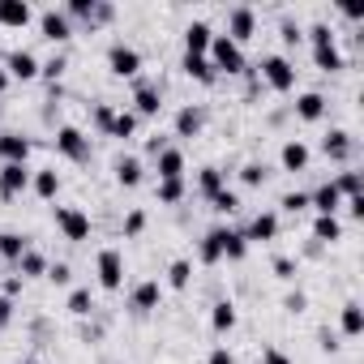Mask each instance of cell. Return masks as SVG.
<instances>
[{
	"instance_id": "1",
	"label": "cell",
	"mask_w": 364,
	"mask_h": 364,
	"mask_svg": "<svg viewBox=\"0 0 364 364\" xmlns=\"http://www.w3.org/2000/svg\"><path fill=\"white\" fill-rule=\"evenodd\" d=\"M206 60L215 65V73H228V77H236V73H245V69H249V65H245V48H236L228 35H215V39H210Z\"/></svg>"
},
{
	"instance_id": "2",
	"label": "cell",
	"mask_w": 364,
	"mask_h": 364,
	"mask_svg": "<svg viewBox=\"0 0 364 364\" xmlns=\"http://www.w3.org/2000/svg\"><path fill=\"white\" fill-rule=\"evenodd\" d=\"M262 82L274 90V95H287V90H296V65L287 60V56H279V52H270V56H262Z\"/></svg>"
},
{
	"instance_id": "3",
	"label": "cell",
	"mask_w": 364,
	"mask_h": 364,
	"mask_svg": "<svg viewBox=\"0 0 364 364\" xmlns=\"http://www.w3.org/2000/svg\"><path fill=\"white\" fill-rule=\"evenodd\" d=\"M107 69H112V77H137V73H141V52H137L133 43L116 39V43L107 48Z\"/></svg>"
},
{
	"instance_id": "4",
	"label": "cell",
	"mask_w": 364,
	"mask_h": 364,
	"mask_svg": "<svg viewBox=\"0 0 364 364\" xmlns=\"http://www.w3.org/2000/svg\"><path fill=\"white\" fill-rule=\"evenodd\" d=\"M56 228H60V236L73 240V245L90 240V215H86L82 206H56Z\"/></svg>"
},
{
	"instance_id": "5",
	"label": "cell",
	"mask_w": 364,
	"mask_h": 364,
	"mask_svg": "<svg viewBox=\"0 0 364 364\" xmlns=\"http://www.w3.org/2000/svg\"><path fill=\"white\" fill-rule=\"evenodd\" d=\"M95 270H99V287L103 291H120L124 287V253L120 249H99Z\"/></svg>"
},
{
	"instance_id": "6",
	"label": "cell",
	"mask_w": 364,
	"mask_h": 364,
	"mask_svg": "<svg viewBox=\"0 0 364 364\" xmlns=\"http://www.w3.org/2000/svg\"><path fill=\"white\" fill-rule=\"evenodd\" d=\"M31 189V167L26 163H0V202H14Z\"/></svg>"
},
{
	"instance_id": "7",
	"label": "cell",
	"mask_w": 364,
	"mask_h": 364,
	"mask_svg": "<svg viewBox=\"0 0 364 364\" xmlns=\"http://www.w3.org/2000/svg\"><path fill=\"white\" fill-rule=\"evenodd\" d=\"M56 150H60L69 163H86V159H90V137H86L82 129H73V124H60V129H56Z\"/></svg>"
},
{
	"instance_id": "8",
	"label": "cell",
	"mask_w": 364,
	"mask_h": 364,
	"mask_svg": "<svg viewBox=\"0 0 364 364\" xmlns=\"http://www.w3.org/2000/svg\"><path fill=\"white\" fill-rule=\"evenodd\" d=\"M223 35H228L236 48H245V43L257 35V14H253L249 5H236V9L228 14V31H223Z\"/></svg>"
},
{
	"instance_id": "9",
	"label": "cell",
	"mask_w": 364,
	"mask_h": 364,
	"mask_svg": "<svg viewBox=\"0 0 364 364\" xmlns=\"http://www.w3.org/2000/svg\"><path fill=\"white\" fill-rule=\"evenodd\" d=\"M137 86H133V116L141 120V116H159V107H163V90L154 86V82H141V77H133Z\"/></svg>"
},
{
	"instance_id": "10",
	"label": "cell",
	"mask_w": 364,
	"mask_h": 364,
	"mask_svg": "<svg viewBox=\"0 0 364 364\" xmlns=\"http://www.w3.org/2000/svg\"><path fill=\"white\" fill-rule=\"evenodd\" d=\"M39 31H43V39H52V43H69V39H73V22L65 18V9H43V14H39Z\"/></svg>"
},
{
	"instance_id": "11",
	"label": "cell",
	"mask_w": 364,
	"mask_h": 364,
	"mask_svg": "<svg viewBox=\"0 0 364 364\" xmlns=\"http://www.w3.org/2000/svg\"><path fill=\"white\" fill-rule=\"evenodd\" d=\"M154 171H159V180H185V150H180V146H163L154 154Z\"/></svg>"
},
{
	"instance_id": "12",
	"label": "cell",
	"mask_w": 364,
	"mask_h": 364,
	"mask_svg": "<svg viewBox=\"0 0 364 364\" xmlns=\"http://www.w3.org/2000/svg\"><path fill=\"white\" fill-rule=\"evenodd\" d=\"M5 73H9V82H14V77H18V82H31V77H39V56L26 52V48H18V52L5 56Z\"/></svg>"
},
{
	"instance_id": "13",
	"label": "cell",
	"mask_w": 364,
	"mask_h": 364,
	"mask_svg": "<svg viewBox=\"0 0 364 364\" xmlns=\"http://www.w3.org/2000/svg\"><path fill=\"white\" fill-rule=\"evenodd\" d=\"M351 150H355V141H351V133H347V129H330V133L321 137V154H326L330 163H347V159H351Z\"/></svg>"
},
{
	"instance_id": "14",
	"label": "cell",
	"mask_w": 364,
	"mask_h": 364,
	"mask_svg": "<svg viewBox=\"0 0 364 364\" xmlns=\"http://www.w3.org/2000/svg\"><path fill=\"white\" fill-rule=\"evenodd\" d=\"M159 296H163L159 279H146V283H137V287H133V296H129V309H133L137 317H146V313H154V309H159Z\"/></svg>"
},
{
	"instance_id": "15",
	"label": "cell",
	"mask_w": 364,
	"mask_h": 364,
	"mask_svg": "<svg viewBox=\"0 0 364 364\" xmlns=\"http://www.w3.org/2000/svg\"><path fill=\"white\" fill-rule=\"evenodd\" d=\"M202 124H206V107H198V103H185L176 112V137H198Z\"/></svg>"
},
{
	"instance_id": "16",
	"label": "cell",
	"mask_w": 364,
	"mask_h": 364,
	"mask_svg": "<svg viewBox=\"0 0 364 364\" xmlns=\"http://www.w3.org/2000/svg\"><path fill=\"white\" fill-rule=\"evenodd\" d=\"M210 39H215V26L210 22H189L185 26V52L189 56H206L210 52Z\"/></svg>"
},
{
	"instance_id": "17",
	"label": "cell",
	"mask_w": 364,
	"mask_h": 364,
	"mask_svg": "<svg viewBox=\"0 0 364 364\" xmlns=\"http://www.w3.org/2000/svg\"><path fill=\"white\" fill-rule=\"evenodd\" d=\"M309 206H313L317 215H338V210H343V193L334 189V180H326L321 189L309 193Z\"/></svg>"
},
{
	"instance_id": "18",
	"label": "cell",
	"mask_w": 364,
	"mask_h": 364,
	"mask_svg": "<svg viewBox=\"0 0 364 364\" xmlns=\"http://www.w3.org/2000/svg\"><path fill=\"white\" fill-rule=\"evenodd\" d=\"M26 159H31V137L0 133V163H26Z\"/></svg>"
},
{
	"instance_id": "19",
	"label": "cell",
	"mask_w": 364,
	"mask_h": 364,
	"mask_svg": "<svg viewBox=\"0 0 364 364\" xmlns=\"http://www.w3.org/2000/svg\"><path fill=\"white\" fill-rule=\"evenodd\" d=\"M309 159H313V150H309L300 137L283 141V150H279V163H283V171H304V167H309Z\"/></svg>"
},
{
	"instance_id": "20",
	"label": "cell",
	"mask_w": 364,
	"mask_h": 364,
	"mask_svg": "<svg viewBox=\"0 0 364 364\" xmlns=\"http://www.w3.org/2000/svg\"><path fill=\"white\" fill-rule=\"evenodd\" d=\"M31 18H35V14H31V5H26V0H0V26L22 31Z\"/></svg>"
},
{
	"instance_id": "21",
	"label": "cell",
	"mask_w": 364,
	"mask_h": 364,
	"mask_svg": "<svg viewBox=\"0 0 364 364\" xmlns=\"http://www.w3.org/2000/svg\"><path fill=\"white\" fill-rule=\"evenodd\" d=\"M141 171H146V167H141L137 154H120V159H116V185H120V189H137V185H141Z\"/></svg>"
},
{
	"instance_id": "22",
	"label": "cell",
	"mask_w": 364,
	"mask_h": 364,
	"mask_svg": "<svg viewBox=\"0 0 364 364\" xmlns=\"http://www.w3.org/2000/svg\"><path fill=\"white\" fill-rule=\"evenodd\" d=\"M296 116H300L304 124H317V120L326 116V95H321V90H304V95L296 99Z\"/></svg>"
},
{
	"instance_id": "23",
	"label": "cell",
	"mask_w": 364,
	"mask_h": 364,
	"mask_svg": "<svg viewBox=\"0 0 364 364\" xmlns=\"http://www.w3.org/2000/svg\"><path fill=\"white\" fill-rule=\"evenodd\" d=\"M31 189H35L43 202H52V198L60 193V171H56V167H39V171H31Z\"/></svg>"
},
{
	"instance_id": "24",
	"label": "cell",
	"mask_w": 364,
	"mask_h": 364,
	"mask_svg": "<svg viewBox=\"0 0 364 364\" xmlns=\"http://www.w3.org/2000/svg\"><path fill=\"white\" fill-rule=\"evenodd\" d=\"M274 236H279V215H270V210H262V215L249 223V232H245V240H249V245H253V240H257V245H266V240H274Z\"/></svg>"
},
{
	"instance_id": "25",
	"label": "cell",
	"mask_w": 364,
	"mask_h": 364,
	"mask_svg": "<svg viewBox=\"0 0 364 364\" xmlns=\"http://www.w3.org/2000/svg\"><path fill=\"white\" fill-rule=\"evenodd\" d=\"M180 69H185V73H189L193 82H202V86H215V82H219V73H215V65H210L206 56H189V52H185V60H180Z\"/></svg>"
},
{
	"instance_id": "26",
	"label": "cell",
	"mask_w": 364,
	"mask_h": 364,
	"mask_svg": "<svg viewBox=\"0 0 364 364\" xmlns=\"http://www.w3.org/2000/svg\"><path fill=\"white\" fill-rule=\"evenodd\" d=\"M223 189H228V171H223V167H202V171H198V193H202L206 202H210L215 193H223Z\"/></svg>"
},
{
	"instance_id": "27",
	"label": "cell",
	"mask_w": 364,
	"mask_h": 364,
	"mask_svg": "<svg viewBox=\"0 0 364 364\" xmlns=\"http://www.w3.org/2000/svg\"><path fill=\"white\" fill-rule=\"evenodd\" d=\"M313 65H317L321 73H338V69H343V52H338V39H330V43H317V48H313Z\"/></svg>"
},
{
	"instance_id": "28",
	"label": "cell",
	"mask_w": 364,
	"mask_h": 364,
	"mask_svg": "<svg viewBox=\"0 0 364 364\" xmlns=\"http://www.w3.org/2000/svg\"><path fill=\"white\" fill-rule=\"evenodd\" d=\"M313 240H317V245H338V240H343L338 215H317V219H313Z\"/></svg>"
},
{
	"instance_id": "29",
	"label": "cell",
	"mask_w": 364,
	"mask_h": 364,
	"mask_svg": "<svg viewBox=\"0 0 364 364\" xmlns=\"http://www.w3.org/2000/svg\"><path fill=\"white\" fill-rule=\"evenodd\" d=\"M198 262H202V266H219V262H223V228H215V232L202 236V245H198Z\"/></svg>"
},
{
	"instance_id": "30",
	"label": "cell",
	"mask_w": 364,
	"mask_h": 364,
	"mask_svg": "<svg viewBox=\"0 0 364 364\" xmlns=\"http://www.w3.org/2000/svg\"><path fill=\"white\" fill-rule=\"evenodd\" d=\"M338 330H343L347 338H360V334H364V309H360V300H347V304H343Z\"/></svg>"
},
{
	"instance_id": "31",
	"label": "cell",
	"mask_w": 364,
	"mask_h": 364,
	"mask_svg": "<svg viewBox=\"0 0 364 364\" xmlns=\"http://www.w3.org/2000/svg\"><path fill=\"white\" fill-rule=\"evenodd\" d=\"M210 326H215V334H232L236 330V304L232 300H215L210 304Z\"/></svg>"
},
{
	"instance_id": "32",
	"label": "cell",
	"mask_w": 364,
	"mask_h": 364,
	"mask_svg": "<svg viewBox=\"0 0 364 364\" xmlns=\"http://www.w3.org/2000/svg\"><path fill=\"white\" fill-rule=\"evenodd\" d=\"M193 283V262L189 257H176L171 266H167V287H176V291H185Z\"/></svg>"
},
{
	"instance_id": "33",
	"label": "cell",
	"mask_w": 364,
	"mask_h": 364,
	"mask_svg": "<svg viewBox=\"0 0 364 364\" xmlns=\"http://www.w3.org/2000/svg\"><path fill=\"white\" fill-rule=\"evenodd\" d=\"M245 253H249V240H245V232H236V228H223V257H228V262H245Z\"/></svg>"
},
{
	"instance_id": "34",
	"label": "cell",
	"mask_w": 364,
	"mask_h": 364,
	"mask_svg": "<svg viewBox=\"0 0 364 364\" xmlns=\"http://www.w3.org/2000/svg\"><path fill=\"white\" fill-rule=\"evenodd\" d=\"M18 274H22V279H39V274H48V257H43L39 249H26V253L18 257Z\"/></svg>"
},
{
	"instance_id": "35",
	"label": "cell",
	"mask_w": 364,
	"mask_h": 364,
	"mask_svg": "<svg viewBox=\"0 0 364 364\" xmlns=\"http://www.w3.org/2000/svg\"><path fill=\"white\" fill-rule=\"evenodd\" d=\"M26 249H31V240L22 232H0V257H5V262H18Z\"/></svg>"
},
{
	"instance_id": "36",
	"label": "cell",
	"mask_w": 364,
	"mask_h": 364,
	"mask_svg": "<svg viewBox=\"0 0 364 364\" xmlns=\"http://www.w3.org/2000/svg\"><path fill=\"white\" fill-rule=\"evenodd\" d=\"M334 189H338L343 198H360V193H364V176L347 167V171H338V180H334Z\"/></svg>"
},
{
	"instance_id": "37",
	"label": "cell",
	"mask_w": 364,
	"mask_h": 364,
	"mask_svg": "<svg viewBox=\"0 0 364 364\" xmlns=\"http://www.w3.org/2000/svg\"><path fill=\"white\" fill-rule=\"evenodd\" d=\"M154 198H159L163 206H176V202H185V180H159Z\"/></svg>"
},
{
	"instance_id": "38",
	"label": "cell",
	"mask_w": 364,
	"mask_h": 364,
	"mask_svg": "<svg viewBox=\"0 0 364 364\" xmlns=\"http://www.w3.org/2000/svg\"><path fill=\"white\" fill-rule=\"evenodd\" d=\"M69 313H73V317H90V313H95L90 287H73V291H69Z\"/></svg>"
},
{
	"instance_id": "39",
	"label": "cell",
	"mask_w": 364,
	"mask_h": 364,
	"mask_svg": "<svg viewBox=\"0 0 364 364\" xmlns=\"http://www.w3.org/2000/svg\"><path fill=\"white\" fill-rule=\"evenodd\" d=\"M65 69H69V56L65 52H56L52 60H39V77H48V82H60Z\"/></svg>"
},
{
	"instance_id": "40",
	"label": "cell",
	"mask_w": 364,
	"mask_h": 364,
	"mask_svg": "<svg viewBox=\"0 0 364 364\" xmlns=\"http://www.w3.org/2000/svg\"><path fill=\"white\" fill-rule=\"evenodd\" d=\"M137 133V116L124 107V112H116V120H112V129H107V137H133Z\"/></svg>"
},
{
	"instance_id": "41",
	"label": "cell",
	"mask_w": 364,
	"mask_h": 364,
	"mask_svg": "<svg viewBox=\"0 0 364 364\" xmlns=\"http://www.w3.org/2000/svg\"><path fill=\"white\" fill-rule=\"evenodd\" d=\"M240 180H245L249 189H262L266 180H270V167H266V163H245V167H240Z\"/></svg>"
},
{
	"instance_id": "42",
	"label": "cell",
	"mask_w": 364,
	"mask_h": 364,
	"mask_svg": "<svg viewBox=\"0 0 364 364\" xmlns=\"http://www.w3.org/2000/svg\"><path fill=\"white\" fill-rule=\"evenodd\" d=\"M210 206H215L219 215H236V210H240V198H236L232 189H223V193H215V198H210Z\"/></svg>"
},
{
	"instance_id": "43",
	"label": "cell",
	"mask_w": 364,
	"mask_h": 364,
	"mask_svg": "<svg viewBox=\"0 0 364 364\" xmlns=\"http://www.w3.org/2000/svg\"><path fill=\"white\" fill-rule=\"evenodd\" d=\"M43 279H48V283H56V287H69V283H73V270H69V262H52Z\"/></svg>"
},
{
	"instance_id": "44",
	"label": "cell",
	"mask_w": 364,
	"mask_h": 364,
	"mask_svg": "<svg viewBox=\"0 0 364 364\" xmlns=\"http://www.w3.org/2000/svg\"><path fill=\"white\" fill-rule=\"evenodd\" d=\"M141 232H146V210L137 206V210H129V215H124V236L133 240V236H141Z\"/></svg>"
},
{
	"instance_id": "45",
	"label": "cell",
	"mask_w": 364,
	"mask_h": 364,
	"mask_svg": "<svg viewBox=\"0 0 364 364\" xmlns=\"http://www.w3.org/2000/svg\"><path fill=\"white\" fill-rule=\"evenodd\" d=\"M279 206H283L287 215H300V210H309V193H300V189H296V193H283Z\"/></svg>"
},
{
	"instance_id": "46",
	"label": "cell",
	"mask_w": 364,
	"mask_h": 364,
	"mask_svg": "<svg viewBox=\"0 0 364 364\" xmlns=\"http://www.w3.org/2000/svg\"><path fill=\"white\" fill-rule=\"evenodd\" d=\"M112 120H116V107H112V103H99V107H95V129H99V133H107V129H112Z\"/></svg>"
},
{
	"instance_id": "47",
	"label": "cell",
	"mask_w": 364,
	"mask_h": 364,
	"mask_svg": "<svg viewBox=\"0 0 364 364\" xmlns=\"http://www.w3.org/2000/svg\"><path fill=\"white\" fill-rule=\"evenodd\" d=\"M279 35H283V43H287V48H296V43L304 39V31H300L296 22H283V26H279Z\"/></svg>"
},
{
	"instance_id": "48",
	"label": "cell",
	"mask_w": 364,
	"mask_h": 364,
	"mask_svg": "<svg viewBox=\"0 0 364 364\" xmlns=\"http://www.w3.org/2000/svg\"><path fill=\"white\" fill-rule=\"evenodd\" d=\"M309 39H313V48H317V43H330V39H334V31H330L326 22H313V26H309Z\"/></svg>"
},
{
	"instance_id": "49",
	"label": "cell",
	"mask_w": 364,
	"mask_h": 364,
	"mask_svg": "<svg viewBox=\"0 0 364 364\" xmlns=\"http://www.w3.org/2000/svg\"><path fill=\"white\" fill-rule=\"evenodd\" d=\"M274 274L291 283V279H296V262H291V257H274Z\"/></svg>"
},
{
	"instance_id": "50",
	"label": "cell",
	"mask_w": 364,
	"mask_h": 364,
	"mask_svg": "<svg viewBox=\"0 0 364 364\" xmlns=\"http://www.w3.org/2000/svg\"><path fill=\"white\" fill-rule=\"evenodd\" d=\"M22 287H26V279H22V274H9V279H5V291H0V296L14 300V296H22Z\"/></svg>"
},
{
	"instance_id": "51",
	"label": "cell",
	"mask_w": 364,
	"mask_h": 364,
	"mask_svg": "<svg viewBox=\"0 0 364 364\" xmlns=\"http://www.w3.org/2000/svg\"><path fill=\"white\" fill-rule=\"evenodd\" d=\"M304 304H309V296H304V291H291V296L283 300V309H287V313H304Z\"/></svg>"
},
{
	"instance_id": "52",
	"label": "cell",
	"mask_w": 364,
	"mask_h": 364,
	"mask_svg": "<svg viewBox=\"0 0 364 364\" xmlns=\"http://www.w3.org/2000/svg\"><path fill=\"white\" fill-rule=\"evenodd\" d=\"M262 364H291V355L279 351V347H266V351H262Z\"/></svg>"
},
{
	"instance_id": "53",
	"label": "cell",
	"mask_w": 364,
	"mask_h": 364,
	"mask_svg": "<svg viewBox=\"0 0 364 364\" xmlns=\"http://www.w3.org/2000/svg\"><path fill=\"white\" fill-rule=\"evenodd\" d=\"M9 321H14V300L0 296V330H9Z\"/></svg>"
},
{
	"instance_id": "54",
	"label": "cell",
	"mask_w": 364,
	"mask_h": 364,
	"mask_svg": "<svg viewBox=\"0 0 364 364\" xmlns=\"http://www.w3.org/2000/svg\"><path fill=\"white\" fill-rule=\"evenodd\" d=\"M343 206H347L351 219H364V193H360V198H343Z\"/></svg>"
},
{
	"instance_id": "55",
	"label": "cell",
	"mask_w": 364,
	"mask_h": 364,
	"mask_svg": "<svg viewBox=\"0 0 364 364\" xmlns=\"http://www.w3.org/2000/svg\"><path fill=\"white\" fill-rule=\"evenodd\" d=\"M206 364H236V355H232V351H228V347H215V351H210V360H206Z\"/></svg>"
},
{
	"instance_id": "56",
	"label": "cell",
	"mask_w": 364,
	"mask_h": 364,
	"mask_svg": "<svg viewBox=\"0 0 364 364\" xmlns=\"http://www.w3.org/2000/svg\"><path fill=\"white\" fill-rule=\"evenodd\" d=\"M112 14H116V9L99 0V5H95V22H90V26H99V22H112Z\"/></svg>"
},
{
	"instance_id": "57",
	"label": "cell",
	"mask_w": 364,
	"mask_h": 364,
	"mask_svg": "<svg viewBox=\"0 0 364 364\" xmlns=\"http://www.w3.org/2000/svg\"><path fill=\"white\" fill-rule=\"evenodd\" d=\"M321 351H338V338L330 330H321Z\"/></svg>"
},
{
	"instance_id": "58",
	"label": "cell",
	"mask_w": 364,
	"mask_h": 364,
	"mask_svg": "<svg viewBox=\"0 0 364 364\" xmlns=\"http://www.w3.org/2000/svg\"><path fill=\"white\" fill-rule=\"evenodd\" d=\"M5 90H9V73H5V69H0V95H5Z\"/></svg>"
},
{
	"instance_id": "59",
	"label": "cell",
	"mask_w": 364,
	"mask_h": 364,
	"mask_svg": "<svg viewBox=\"0 0 364 364\" xmlns=\"http://www.w3.org/2000/svg\"><path fill=\"white\" fill-rule=\"evenodd\" d=\"M22 364H39V360H22Z\"/></svg>"
}]
</instances>
